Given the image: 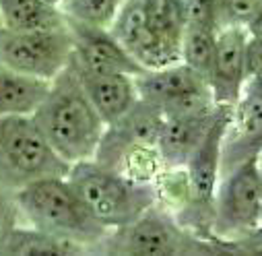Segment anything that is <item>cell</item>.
Instances as JSON below:
<instances>
[{
  "mask_svg": "<svg viewBox=\"0 0 262 256\" xmlns=\"http://www.w3.org/2000/svg\"><path fill=\"white\" fill-rule=\"evenodd\" d=\"M252 233H254V236H256V238L260 240V248H262V227H258V229H254Z\"/></svg>",
  "mask_w": 262,
  "mask_h": 256,
  "instance_id": "cell-28",
  "label": "cell"
},
{
  "mask_svg": "<svg viewBox=\"0 0 262 256\" xmlns=\"http://www.w3.org/2000/svg\"><path fill=\"white\" fill-rule=\"evenodd\" d=\"M48 3H52V5H58V7H60V3H62V0H48Z\"/></svg>",
  "mask_w": 262,
  "mask_h": 256,
  "instance_id": "cell-29",
  "label": "cell"
},
{
  "mask_svg": "<svg viewBox=\"0 0 262 256\" xmlns=\"http://www.w3.org/2000/svg\"><path fill=\"white\" fill-rule=\"evenodd\" d=\"M110 29L147 71L182 60L155 31L149 19L147 0H126Z\"/></svg>",
  "mask_w": 262,
  "mask_h": 256,
  "instance_id": "cell-10",
  "label": "cell"
},
{
  "mask_svg": "<svg viewBox=\"0 0 262 256\" xmlns=\"http://www.w3.org/2000/svg\"><path fill=\"white\" fill-rule=\"evenodd\" d=\"M69 172L71 163L54 151L33 114L0 116V186L17 192L35 180Z\"/></svg>",
  "mask_w": 262,
  "mask_h": 256,
  "instance_id": "cell-4",
  "label": "cell"
},
{
  "mask_svg": "<svg viewBox=\"0 0 262 256\" xmlns=\"http://www.w3.org/2000/svg\"><path fill=\"white\" fill-rule=\"evenodd\" d=\"M258 203H260V227H262V161H260V176H258Z\"/></svg>",
  "mask_w": 262,
  "mask_h": 256,
  "instance_id": "cell-27",
  "label": "cell"
},
{
  "mask_svg": "<svg viewBox=\"0 0 262 256\" xmlns=\"http://www.w3.org/2000/svg\"><path fill=\"white\" fill-rule=\"evenodd\" d=\"M0 19L11 31H46L69 25L62 9L48 0H0Z\"/></svg>",
  "mask_w": 262,
  "mask_h": 256,
  "instance_id": "cell-17",
  "label": "cell"
},
{
  "mask_svg": "<svg viewBox=\"0 0 262 256\" xmlns=\"http://www.w3.org/2000/svg\"><path fill=\"white\" fill-rule=\"evenodd\" d=\"M163 120V114L155 105L139 99L133 110L105 126L95 161L105 167L120 169L122 161L133 151L143 147H157Z\"/></svg>",
  "mask_w": 262,
  "mask_h": 256,
  "instance_id": "cell-9",
  "label": "cell"
},
{
  "mask_svg": "<svg viewBox=\"0 0 262 256\" xmlns=\"http://www.w3.org/2000/svg\"><path fill=\"white\" fill-rule=\"evenodd\" d=\"M50 83L17 73L0 62V116L35 114L50 91Z\"/></svg>",
  "mask_w": 262,
  "mask_h": 256,
  "instance_id": "cell-16",
  "label": "cell"
},
{
  "mask_svg": "<svg viewBox=\"0 0 262 256\" xmlns=\"http://www.w3.org/2000/svg\"><path fill=\"white\" fill-rule=\"evenodd\" d=\"M246 71H248V81L262 71V39L252 37L250 33L246 41Z\"/></svg>",
  "mask_w": 262,
  "mask_h": 256,
  "instance_id": "cell-24",
  "label": "cell"
},
{
  "mask_svg": "<svg viewBox=\"0 0 262 256\" xmlns=\"http://www.w3.org/2000/svg\"><path fill=\"white\" fill-rule=\"evenodd\" d=\"M217 112L219 105L199 112L165 116L157 141V151L165 169L184 167L188 163L192 153L199 149V145L207 137L211 124L217 118Z\"/></svg>",
  "mask_w": 262,
  "mask_h": 256,
  "instance_id": "cell-13",
  "label": "cell"
},
{
  "mask_svg": "<svg viewBox=\"0 0 262 256\" xmlns=\"http://www.w3.org/2000/svg\"><path fill=\"white\" fill-rule=\"evenodd\" d=\"M69 29L75 41L73 60L81 69L91 73H124L133 77H139L147 71L112 33V29L77 21H69Z\"/></svg>",
  "mask_w": 262,
  "mask_h": 256,
  "instance_id": "cell-11",
  "label": "cell"
},
{
  "mask_svg": "<svg viewBox=\"0 0 262 256\" xmlns=\"http://www.w3.org/2000/svg\"><path fill=\"white\" fill-rule=\"evenodd\" d=\"M221 29L201 27V25H186L182 39V62L190 69L201 73L209 81V73L217 52V37Z\"/></svg>",
  "mask_w": 262,
  "mask_h": 256,
  "instance_id": "cell-19",
  "label": "cell"
},
{
  "mask_svg": "<svg viewBox=\"0 0 262 256\" xmlns=\"http://www.w3.org/2000/svg\"><path fill=\"white\" fill-rule=\"evenodd\" d=\"M137 87L141 99L155 105L163 118L217 105L209 81L182 60L145 71L137 77Z\"/></svg>",
  "mask_w": 262,
  "mask_h": 256,
  "instance_id": "cell-8",
  "label": "cell"
},
{
  "mask_svg": "<svg viewBox=\"0 0 262 256\" xmlns=\"http://www.w3.org/2000/svg\"><path fill=\"white\" fill-rule=\"evenodd\" d=\"M19 215L17 203H15V192L0 186V240L7 236L11 227H15V219Z\"/></svg>",
  "mask_w": 262,
  "mask_h": 256,
  "instance_id": "cell-23",
  "label": "cell"
},
{
  "mask_svg": "<svg viewBox=\"0 0 262 256\" xmlns=\"http://www.w3.org/2000/svg\"><path fill=\"white\" fill-rule=\"evenodd\" d=\"M85 250L89 248L79 242L52 236L33 225H15L0 240V254H81Z\"/></svg>",
  "mask_w": 262,
  "mask_h": 256,
  "instance_id": "cell-18",
  "label": "cell"
},
{
  "mask_svg": "<svg viewBox=\"0 0 262 256\" xmlns=\"http://www.w3.org/2000/svg\"><path fill=\"white\" fill-rule=\"evenodd\" d=\"M262 151V93L246 87L242 99L233 105L231 122L223 143L221 176Z\"/></svg>",
  "mask_w": 262,
  "mask_h": 256,
  "instance_id": "cell-14",
  "label": "cell"
},
{
  "mask_svg": "<svg viewBox=\"0 0 262 256\" xmlns=\"http://www.w3.org/2000/svg\"><path fill=\"white\" fill-rule=\"evenodd\" d=\"M246 27H221L217 52L209 73V87L217 105H235L248 85L246 71Z\"/></svg>",
  "mask_w": 262,
  "mask_h": 256,
  "instance_id": "cell-12",
  "label": "cell"
},
{
  "mask_svg": "<svg viewBox=\"0 0 262 256\" xmlns=\"http://www.w3.org/2000/svg\"><path fill=\"white\" fill-rule=\"evenodd\" d=\"M0 29H3V19H0Z\"/></svg>",
  "mask_w": 262,
  "mask_h": 256,
  "instance_id": "cell-30",
  "label": "cell"
},
{
  "mask_svg": "<svg viewBox=\"0 0 262 256\" xmlns=\"http://www.w3.org/2000/svg\"><path fill=\"white\" fill-rule=\"evenodd\" d=\"M126 0H62L60 9L69 21L112 27Z\"/></svg>",
  "mask_w": 262,
  "mask_h": 256,
  "instance_id": "cell-20",
  "label": "cell"
},
{
  "mask_svg": "<svg viewBox=\"0 0 262 256\" xmlns=\"http://www.w3.org/2000/svg\"><path fill=\"white\" fill-rule=\"evenodd\" d=\"M248 33L252 35V37H258V39H262V9L254 15V19L248 23Z\"/></svg>",
  "mask_w": 262,
  "mask_h": 256,
  "instance_id": "cell-25",
  "label": "cell"
},
{
  "mask_svg": "<svg viewBox=\"0 0 262 256\" xmlns=\"http://www.w3.org/2000/svg\"><path fill=\"white\" fill-rule=\"evenodd\" d=\"M33 118L54 151L71 165L95 159L107 126L85 93L73 60L50 83V91Z\"/></svg>",
  "mask_w": 262,
  "mask_h": 256,
  "instance_id": "cell-1",
  "label": "cell"
},
{
  "mask_svg": "<svg viewBox=\"0 0 262 256\" xmlns=\"http://www.w3.org/2000/svg\"><path fill=\"white\" fill-rule=\"evenodd\" d=\"M73 64L79 73L85 93L89 95L91 103L95 105V110L99 112L105 124L120 120L141 99L137 77L124 73H91L81 69L75 60Z\"/></svg>",
  "mask_w": 262,
  "mask_h": 256,
  "instance_id": "cell-15",
  "label": "cell"
},
{
  "mask_svg": "<svg viewBox=\"0 0 262 256\" xmlns=\"http://www.w3.org/2000/svg\"><path fill=\"white\" fill-rule=\"evenodd\" d=\"M67 178L93 217L110 231L130 225L159 203L157 182L137 180L95 159L73 163Z\"/></svg>",
  "mask_w": 262,
  "mask_h": 256,
  "instance_id": "cell-3",
  "label": "cell"
},
{
  "mask_svg": "<svg viewBox=\"0 0 262 256\" xmlns=\"http://www.w3.org/2000/svg\"><path fill=\"white\" fill-rule=\"evenodd\" d=\"M262 9V0H217L221 27H248L254 15Z\"/></svg>",
  "mask_w": 262,
  "mask_h": 256,
  "instance_id": "cell-21",
  "label": "cell"
},
{
  "mask_svg": "<svg viewBox=\"0 0 262 256\" xmlns=\"http://www.w3.org/2000/svg\"><path fill=\"white\" fill-rule=\"evenodd\" d=\"M73 52L75 41L69 25L46 31L0 29V62L35 79L54 81L71 64Z\"/></svg>",
  "mask_w": 262,
  "mask_h": 256,
  "instance_id": "cell-6",
  "label": "cell"
},
{
  "mask_svg": "<svg viewBox=\"0 0 262 256\" xmlns=\"http://www.w3.org/2000/svg\"><path fill=\"white\" fill-rule=\"evenodd\" d=\"M246 87H250V89H254V91L262 93V71H260L256 77H252V79L248 81V85H246Z\"/></svg>",
  "mask_w": 262,
  "mask_h": 256,
  "instance_id": "cell-26",
  "label": "cell"
},
{
  "mask_svg": "<svg viewBox=\"0 0 262 256\" xmlns=\"http://www.w3.org/2000/svg\"><path fill=\"white\" fill-rule=\"evenodd\" d=\"M258 176L260 155L248 157L246 161L221 176L215 195V238L231 240L252 233L260 227Z\"/></svg>",
  "mask_w": 262,
  "mask_h": 256,
  "instance_id": "cell-7",
  "label": "cell"
},
{
  "mask_svg": "<svg viewBox=\"0 0 262 256\" xmlns=\"http://www.w3.org/2000/svg\"><path fill=\"white\" fill-rule=\"evenodd\" d=\"M184 5H186L188 25L221 29L219 13H217V0H184Z\"/></svg>",
  "mask_w": 262,
  "mask_h": 256,
  "instance_id": "cell-22",
  "label": "cell"
},
{
  "mask_svg": "<svg viewBox=\"0 0 262 256\" xmlns=\"http://www.w3.org/2000/svg\"><path fill=\"white\" fill-rule=\"evenodd\" d=\"M260 161H262V151H260Z\"/></svg>",
  "mask_w": 262,
  "mask_h": 256,
  "instance_id": "cell-31",
  "label": "cell"
},
{
  "mask_svg": "<svg viewBox=\"0 0 262 256\" xmlns=\"http://www.w3.org/2000/svg\"><path fill=\"white\" fill-rule=\"evenodd\" d=\"M112 254H196L215 248L186 229L161 203L145 211L137 221L112 229L97 246Z\"/></svg>",
  "mask_w": 262,
  "mask_h": 256,
  "instance_id": "cell-5",
  "label": "cell"
},
{
  "mask_svg": "<svg viewBox=\"0 0 262 256\" xmlns=\"http://www.w3.org/2000/svg\"><path fill=\"white\" fill-rule=\"evenodd\" d=\"M19 215L33 227L83 246L97 248L110 233L83 203L67 176L35 180L15 192Z\"/></svg>",
  "mask_w": 262,
  "mask_h": 256,
  "instance_id": "cell-2",
  "label": "cell"
}]
</instances>
